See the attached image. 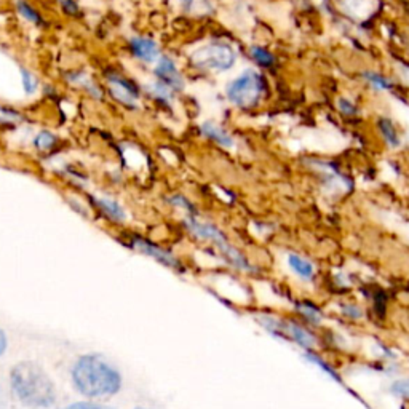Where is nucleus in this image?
Instances as JSON below:
<instances>
[{"label":"nucleus","instance_id":"c85d7f7f","mask_svg":"<svg viewBox=\"0 0 409 409\" xmlns=\"http://www.w3.org/2000/svg\"><path fill=\"white\" fill-rule=\"evenodd\" d=\"M60 2L64 10L69 11V13H75V11H77V5L74 4V0H60Z\"/></svg>","mask_w":409,"mask_h":409},{"label":"nucleus","instance_id":"f3484780","mask_svg":"<svg viewBox=\"0 0 409 409\" xmlns=\"http://www.w3.org/2000/svg\"><path fill=\"white\" fill-rule=\"evenodd\" d=\"M306 358H307V360H311L312 363H315V365H317L318 368H321V370H323L326 374H330V376H331L332 379H335V381L341 382V376H339V372L335 370V368H332V365L326 363V361H325L323 358H321V356H320L318 353L312 352V350H307Z\"/></svg>","mask_w":409,"mask_h":409},{"label":"nucleus","instance_id":"72a5a7b5","mask_svg":"<svg viewBox=\"0 0 409 409\" xmlns=\"http://www.w3.org/2000/svg\"><path fill=\"white\" fill-rule=\"evenodd\" d=\"M138 409H148V408H138Z\"/></svg>","mask_w":409,"mask_h":409},{"label":"nucleus","instance_id":"cd10ccee","mask_svg":"<svg viewBox=\"0 0 409 409\" xmlns=\"http://www.w3.org/2000/svg\"><path fill=\"white\" fill-rule=\"evenodd\" d=\"M63 409H112V408L98 405V403H74V405L66 406Z\"/></svg>","mask_w":409,"mask_h":409},{"label":"nucleus","instance_id":"b1692460","mask_svg":"<svg viewBox=\"0 0 409 409\" xmlns=\"http://www.w3.org/2000/svg\"><path fill=\"white\" fill-rule=\"evenodd\" d=\"M390 390L394 391L395 395L401 396V398L409 400V379H400V381L394 382L391 384Z\"/></svg>","mask_w":409,"mask_h":409},{"label":"nucleus","instance_id":"bb28decb","mask_svg":"<svg viewBox=\"0 0 409 409\" xmlns=\"http://www.w3.org/2000/svg\"><path fill=\"white\" fill-rule=\"evenodd\" d=\"M368 80L372 82L374 85L377 86V89H384V90H389L391 84L387 80V79H384L381 77V75H377V74H368Z\"/></svg>","mask_w":409,"mask_h":409},{"label":"nucleus","instance_id":"7ed1b4c3","mask_svg":"<svg viewBox=\"0 0 409 409\" xmlns=\"http://www.w3.org/2000/svg\"><path fill=\"white\" fill-rule=\"evenodd\" d=\"M194 66L203 71L223 72L235 64L237 55L229 44L212 42L197 48L190 56Z\"/></svg>","mask_w":409,"mask_h":409},{"label":"nucleus","instance_id":"6ab92c4d","mask_svg":"<svg viewBox=\"0 0 409 409\" xmlns=\"http://www.w3.org/2000/svg\"><path fill=\"white\" fill-rule=\"evenodd\" d=\"M16 8H18V13L22 16V18L27 20L29 22H32V25H40V22H42V18H40L37 11L34 10L31 5L26 4L25 0H18V2H16Z\"/></svg>","mask_w":409,"mask_h":409},{"label":"nucleus","instance_id":"473e14b6","mask_svg":"<svg viewBox=\"0 0 409 409\" xmlns=\"http://www.w3.org/2000/svg\"><path fill=\"white\" fill-rule=\"evenodd\" d=\"M0 409H5V406H4V401L0 400Z\"/></svg>","mask_w":409,"mask_h":409},{"label":"nucleus","instance_id":"9b49d317","mask_svg":"<svg viewBox=\"0 0 409 409\" xmlns=\"http://www.w3.org/2000/svg\"><path fill=\"white\" fill-rule=\"evenodd\" d=\"M288 266L297 277L302 280H307V282H311V280H313L315 277V267L312 262L307 261L306 258H302V256L299 254H290Z\"/></svg>","mask_w":409,"mask_h":409},{"label":"nucleus","instance_id":"9d476101","mask_svg":"<svg viewBox=\"0 0 409 409\" xmlns=\"http://www.w3.org/2000/svg\"><path fill=\"white\" fill-rule=\"evenodd\" d=\"M131 53L144 63H154L160 58V48L154 40L145 37H133L130 40Z\"/></svg>","mask_w":409,"mask_h":409},{"label":"nucleus","instance_id":"20e7f679","mask_svg":"<svg viewBox=\"0 0 409 409\" xmlns=\"http://www.w3.org/2000/svg\"><path fill=\"white\" fill-rule=\"evenodd\" d=\"M262 91H264V82L254 71H245L240 77L232 80L226 90L231 103L240 108L254 106L261 99Z\"/></svg>","mask_w":409,"mask_h":409},{"label":"nucleus","instance_id":"4be33fe9","mask_svg":"<svg viewBox=\"0 0 409 409\" xmlns=\"http://www.w3.org/2000/svg\"><path fill=\"white\" fill-rule=\"evenodd\" d=\"M99 204L104 208V212L112 216L115 219H124L125 214H124V209L119 207V203H115L112 200H108V198H103V200H99Z\"/></svg>","mask_w":409,"mask_h":409},{"label":"nucleus","instance_id":"5701e85b","mask_svg":"<svg viewBox=\"0 0 409 409\" xmlns=\"http://www.w3.org/2000/svg\"><path fill=\"white\" fill-rule=\"evenodd\" d=\"M251 56H253L261 66H271L273 63V56L268 53L267 50L261 48V46H253V48H251Z\"/></svg>","mask_w":409,"mask_h":409},{"label":"nucleus","instance_id":"ddd939ff","mask_svg":"<svg viewBox=\"0 0 409 409\" xmlns=\"http://www.w3.org/2000/svg\"><path fill=\"white\" fill-rule=\"evenodd\" d=\"M145 91L154 96L155 99H159V101L167 103V104H171L174 99V90L160 80L152 82V84L145 85Z\"/></svg>","mask_w":409,"mask_h":409},{"label":"nucleus","instance_id":"f8f14e48","mask_svg":"<svg viewBox=\"0 0 409 409\" xmlns=\"http://www.w3.org/2000/svg\"><path fill=\"white\" fill-rule=\"evenodd\" d=\"M202 133L207 138L213 139V141H216L221 145H224V148H232L233 145V139L231 134L227 133L224 128L213 124V122H204V124L202 125Z\"/></svg>","mask_w":409,"mask_h":409},{"label":"nucleus","instance_id":"f03ea898","mask_svg":"<svg viewBox=\"0 0 409 409\" xmlns=\"http://www.w3.org/2000/svg\"><path fill=\"white\" fill-rule=\"evenodd\" d=\"M11 391L22 405L34 409H45L53 406L56 390L42 368L31 361L16 365L10 374Z\"/></svg>","mask_w":409,"mask_h":409},{"label":"nucleus","instance_id":"423d86ee","mask_svg":"<svg viewBox=\"0 0 409 409\" xmlns=\"http://www.w3.org/2000/svg\"><path fill=\"white\" fill-rule=\"evenodd\" d=\"M261 323L267 331H271L273 336L286 339V341H293L297 346H301L306 350H312L315 347V344H317V339H315L311 331L291 320H277L266 317L261 318Z\"/></svg>","mask_w":409,"mask_h":409},{"label":"nucleus","instance_id":"0eeeda50","mask_svg":"<svg viewBox=\"0 0 409 409\" xmlns=\"http://www.w3.org/2000/svg\"><path fill=\"white\" fill-rule=\"evenodd\" d=\"M155 75L157 79L163 84H167L168 86H171L174 91H181L184 89V79L181 75L179 69L176 67V64L168 56H160L157 60V66H155Z\"/></svg>","mask_w":409,"mask_h":409},{"label":"nucleus","instance_id":"39448f33","mask_svg":"<svg viewBox=\"0 0 409 409\" xmlns=\"http://www.w3.org/2000/svg\"><path fill=\"white\" fill-rule=\"evenodd\" d=\"M187 226H189V229L194 232L195 235L214 242L216 247L221 249V253L224 254V258L229 261L232 266L242 268V271H253V266L249 264L248 259L245 258V256L235 247H232L224 233L219 229H216L214 226L198 223L197 219H187Z\"/></svg>","mask_w":409,"mask_h":409},{"label":"nucleus","instance_id":"1a4fd4ad","mask_svg":"<svg viewBox=\"0 0 409 409\" xmlns=\"http://www.w3.org/2000/svg\"><path fill=\"white\" fill-rule=\"evenodd\" d=\"M133 247L141 251V253H144V254L152 256V258L162 262V264H165L171 268H181V264L178 262V259L174 258L171 253H168L167 249L157 247V245H154V243L144 240V238H141V237H136V238L133 237Z\"/></svg>","mask_w":409,"mask_h":409},{"label":"nucleus","instance_id":"c756f323","mask_svg":"<svg viewBox=\"0 0 409 409\" xmlns=\"http://www.w3.org/2000/svg\"><path fill=\"white\" fill-rule=\"evenodd\" d=\"M5 350H7V336H5V332L0 330V355H4Z\"/></svg>","mask_w":409,"mask_h":409},{"label":"nucleus","instance_id":"a878e982","mask_svg":"<svg viewBox=\"0 0 409 409\" xmlns=\"http://www.w3.org/2000/svg\"><path fill=\"white\" fill-rule=\"evenodd\" d=\"M20 120H21L20 114H16L10 109L0 108V122H4V124H15V122H20Z\"/></svg>","mask_w":409,"mask_h":409},{"label":"nucleus","instance_id":"4468645a","mask_svg":"<svg viewBox=\"0 0 409 409\" xmlns=\"http://www.w3.org/2000/svg\"><path fill=\"white\" fill-rule=\"evenodd\" d=\"M69 82H72L75 85L84 86V89L90 93L95 99H103V93L99 90L96 84H93V80L85 72H72L69 74Z\"/></svg>","mask_w":409,"mask_h":409},{"label":"nucleus","instance_id":"aec40b11","mask_svg":"<svg viewBox=\"0 0 409 409\" xmlns=\"http://www.w3.org/2000/svg\"><path fill=\"white\" fill-rule=\"evenodd\" d=\"M21 82L22 86H25L26 95H34L39 89V80L36 75H34L31 71L27 69H21Z\"/></svg>","mask_w":409,"mask_h":409},{"label":"nucleus","instance_id":"2f4dec72","mask_svg":"<svg viewBox=\"0 0 409 409\" xmlns=\"http://www.w3.org/2000/svg\"><path fill=\"white\" fill-rule=\"evenodd\" d=\"M341 109H342L346 114H352V112H355V109H353L352 106H350L349 101H341Z\"/></svg>","mask_w":409,"mask_h":409},{"label":"nucleus","instance_id":"412c9836","mask_svg":"<svg viewBox=\"0 0 409 409\" xmlns=\"http://www.w3.org/2000/svg\"><path fill=\"white\" fill-rule=\"evenodd\" d=\"M56 143V138L55 134H51L50 131H40L36 139H34V144H36V148L40 150H48L55 145Z\"/></svg>","mask_w":409,"mask_h":409},{"label":"nucleus","instance_id":"2eb2a0df","mask_svg":"<svg viewBox=\"0 0 409 409\" xmlns=\"http://www.w3.org/2000/svg\"><path fill=\"white\" fill-rule=\"evenodd\" d=\"M297 312H299L307 321H311V323H321V320H323V315H321L320 309L309 301L297 304Z\"/></svg>","mask_w":409,"mask_h":409},{"label":"nucleus","instance_id":"f257e3e1","mask_svg":"<svg viewBox=\"0 0 409 409\" xmlns=\"http://www.w3.org/2000/svg\"><path fill=\"white\" fill-rule=\"evenodd\" d=\"M72 382L82 395L90 398L115 395L122 389L119 370L101 355H84L72 368Z\"/></svg>","mask_w":409,"mask_h":409},{"label":"nucleus","instance_id":"dca6fc26","mask_svg":"<svg viewBox=\"0 0 409 409\" xmlns=\"http://www.w3.org/2000/svg\"><path fill=\"white\" fill-rule=\"evenodd\" d=\"M179 2L186 11L194 15H204L212 10V2L209 0H179Z\"/></svg>","mask_w":409,"mask_h":409},{"label":"nucleus","instance_id":"393cba45","mask_svg":"<svg viewBox=\"0 0 409 409\" xmlns=\"http://www.w3.org/2000/svg\"><path fill=\"white\" fill-rule=\"evenodd\" d=\"M342 313L346 315V317L353 318V320H358L363 317V311H361L356 304H346V306H342Z\"/></svg>","mask_w":409,"mask_h":409},{"label":"nucleus","instance_id":"6e6552de","mask_svg":"<svg viewBox=\"0 0 409 409\" xmlns=\"http://www.w3.org/2000/svg\"><path fill=\"white\" fill-rule=\"evenodd\" d=\"M108 84L110 93H112L117 101L125 104L130 109H138V91L130 82L119 75H109Z\"/></svg>","mask_w":409,"mask_h":409},{"label":"nucleus","instance_id":"a211bd4d","mask_svg":"<svg viewBox=\"0 0 409 409\" xmlns=\"http://www.w3.org/2000/svg\"><path fill=\"white\" fill-rule=\"evenodd\" d=\"M379 128H381V133H382V136L385 138V141H387L390 145H394V148H396V145L400 144L398 133H396L395 126H394V124H391L390 120L382 119L381 122H379Z\"/></svg>","mask_w":409,"mask_h":409},{"label":"nucleus","instance_id":"7c9ffc66","mask_svg":"<svg viewBox=\"0 0 409 409\" xmlns=\"http://www.w3.org/2000/svg\"><path fill=\"white\" fill-rule=\"evenodd\" d=\"M171 202H173L174 204H181V207H184V208H192V207H190V203L187 202L184 197H173V198H171Z\"/></svg>","mask_w":409,"mask_h":409}]
</instances>
